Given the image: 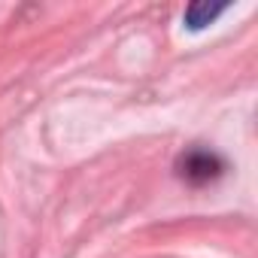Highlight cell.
<instances>
[{"label":"cell","mask_w":258,"mask_h":258,"mask_svg":"<svg viewBox=\"0 0 258 258\" xmlns=\"http://www.w3.org/2000/svg\"><path fill=\"white\" fill-rule=\"evenodd\" d=\"M222 10H225V4H191L188 13H185V22H188V28H204V25H210Z\"/></svg>","instance_id":"obj_1"},{"label":"cell","mask_w":258,"mask_h":258,"mask_svg":"<svg viewBox=\"0 0 258 258\" xmlns=\"http://www.w3.org/2000/svg\"><path fill=\"white\" fill-rule=\"evenodd\" d=\"M216 167H219V164H216L213 155H191V158L185 161V176H188V179H210V176L219 173Z\"/></svg>","instance_id":"obj_2"}]
</instances>
